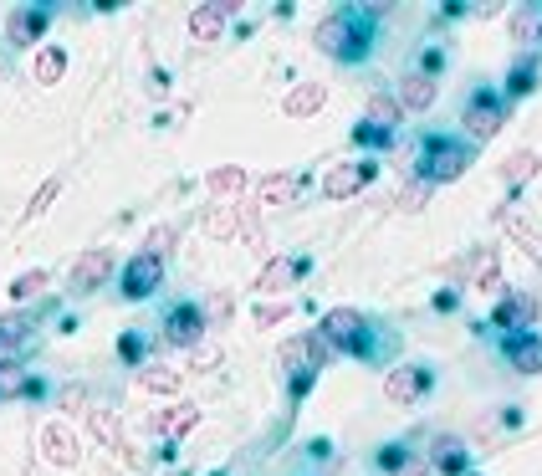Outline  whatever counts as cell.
<instances>
[{"mask_svg": "<svg viewBox=\"0 0 542 476\" xmlns=\"http://www.w3.org/2000/svg\"><path fill=\"white\" fill-rule=\"evenodd\" d=\"M312 41H318V52H328V57H338V62H364L369 47H374V11L343 6V11H333V16L318 21Z\"/></svg>", "mask_w": 542, "mask_h": 476, "instance_id": "6da1fadb", "label": "cell"}, {"mask_svg": "<svg viewBox=\"0 0 542 476\" xmlns=\"http://www.w3.org/2000/svg\"><path fill=\"white\" fill-rule=\"evenodd\" d=\"M471 164H476V144H461L456 134H425L420 154H415V175L425 185H450V180H461Z\"/></svg>", "mask_w": 542, "mask_h": 476, "instance_id": "7a4b0ae2", "label": "cell"}, {"mask_svg": "<svg viewBox=\"0 0 542 476\" xmlns=\"http://www.w3.org/2000/svg\"><path fill=\"white\" fill-rule=\"evenodd\" d=\"M318 333L333 343V354H358V359H374V354H379V349H374V333H369V323H364V313H353V308L323 313Z\"/></svg>", "mask_w": 542, "mask_h": 476, "instance_id": "3957f363", "label": "cell"}, {"mask_svg": "<svg viewBox=\"0 0 542 476\" xmlns=\"http://www.w3.org/2000/svg\"><path fill=\"white\" fill-rule=\"evenodd\" d=\"M507 113H512V103H507V93H496V88H476L471 98H466V113H461V123H466V144H486L496 128L507 123Z\"/></svg>", "mask_w": 542, "mask_h": 476, "instance_id": "277c9868", "label": "cell"}, {"mask_svg": "<svg viewBox=\"0 0 542 476\" xmlns=\"http://www.w3.org/2000/svg\"><path fill=\"white\" fill-rule=\"evenodd\" d=\"M205 328H210V318H205L200 302H174L169 318H164V343H174V349H200Z\"/></svg>", "mask_w": 542, "mask_h": 476, "instance_id": "5b68a950", "label": "cell"}, {"mask_svg": "<svg viewBox=\"0 0 542 476\" xmlns=\"http://www.w3.org/2000/svg\"><path fill=\"white\" fill-rule=\"evenodd\" d=\"M374 180H379V159H353V164L328 169V175H323V195L328 200H348L358 190H369Z\"/></svg>", "mask_w": 542, "mask_h": 476, "instance_id": "8992f818", "label": "cell"}, {"mask_svg": "<svg viewBox=\"0 0 542 476\" xmlns=\"http://www.w3.org/2000/svg\"><path fill=\"white\" fill-rule=\"evenodd\" d=\"M537 323V297L532 292H502L496 297V308H491V328H502V333H532Z\"/></svg>", "mask_w": 542, "mask_h": 476, "instance_id": "52a82bcc", "label": "cell"}, {"mask_svg": "<svg viewBox=\"0 0 542 476\" xmlns=\"http://www.w3.org/2000/svg\"><path fill=\"white\" fill-rule=\"evenodd\" d=\"M159 287H164V262H159V256H149V251H139V256L123 267V297H128V302H144V297H154Z\"/></svg>", "mask_w": 542, "mask_h": 476, "instance_id": "ba28073f", "label": "cell"}, {"mask_svg": "<svg viewBox=\"0 0 542 476\" xmlns=\"http://www.w3.org/2000/svg\"><path fill=\"white\" fill-rule=\"evenodd\" d=\"M425 389H430V374H425V369L399 364V369H389V379H384V400H389V405H415Z\"/></svg>", "mask_w": 542, "mask_h": 476, "instance_id": "9c48e42d", "label": "cell"}, {"mask_svg": "<svg viewBox=\"0 0 542 476\" xmlns=\"http://www.w3.org/2000/svg\"><path fill=\"white\" fill-rule=\"evenodd\" d=\"M502 359L517 374H542V338L537 333H502Z\"/></svg>", "mask_w": 542, "mask_h": 476, "instance_id": "30bf717a", "label": "cell"}, {"mask_svg": "<svg viewBox=\"0 0 542 476\" xmlns=\"http://www.w3.org/2000/svg\"><path fill=\"white\" fill-rule=\"evenodd\" d=\"M41 451H47L52 466H77L82 451H77V430L67 420H52V425H41Z\"/></svg>", "mask_w": 542, "mask_h": 476, "instance_id": "8fae6325", "label": "cell"}, {"mask_svg": "<svg viewBox=\"0 0 542 476\" xmlns=\"http://www.w3.org/2000/svg\"><path fill=\"white\" fill-rule=\"evenodd\" d=\"M108 272H113V251L108 246H93V251H82L77 262H72V287L77 292H93V287L108 282Z\"/></svg>", "mask_w": 542, "mask_h": 476, "instance_id": "7c38bea8", "label": "cell"}, {"mask_svg": "<svg viewBox=\"0 0 542 476\" xmlns=\"http://www.w3.org/2000/svg\"><path fill=\"white\" fill-rule=\"evenodd\" d=\"M87 430H93V436L113 451V456H123L128 466H139V456H133V446L123 441V420L113 415V410H87Z\"/></svg>", "mask_w": 542, "mask_h": 476, "instance_id": "4fadbf2b", "label": "cell"}, {"mask_svg": "<svg viewBox=\"0 0 542 476\" xmlns=\"http://www.w3.org/2000/svg\"><path fill=\"white\" fill-rule=\"evenodd\" d=\"M236 11H241V0H215V6H195V11H190V36H195V41H220L225 16H236Z\"/></svg>", "mask_w": 542, "mask_h": 476, "instance_id": "5bb4252c", "label": "cell"}, {"mask_svg": "<svg viewBox=\"0 0 542 476\" xmlns=\"http://www.w3.org/2000/svg\"><path fill=\"white\" fill-rule=\"evenodd\" d=\"M47 11H36V6H16L6 16V41L11 47H31V41H41V31H47Z\"/></svg>", "mask_w": 542, "mask_h": 476, "instance_id": "9a60e30c", "label": "cell"}, {"mask_svg": "<svg viewBox=\"0 0 542 476\" xmlns=\"http://www.w3.org/2000/svg\"><path fill=\"white\" fill-rule=\"evenodd\" d=\"M461 282L466 287H481V292H496V287H502V256H496L491 246H481L471 262L461 267Z\"/></svg>", "mask_w": 542, "mask_h": 476, "instance_id": "2e32d148", "label": "cell"}, {"mask_svg": "<svg viewBox=\"0 0 542 476\" xmlns=\"http://www.w3.org/2000/svg\"><path fill=\"white\" fill-rule=\"evenodd\" d=\"M430 466H435V476H466V466H471L466 441H456V436H435V446H430Z\"/></svg>", "mask_w": 542, "mask_h": 476, "instance_id": "e0dca14e", "label": "cell"}, {"mask_svg": "<svg viewBox=\"0 0 542 476\" xmlns=\"http://www.w3.org/2000/svg\"><path fill=\"white\" fill-rule=\"evenodd\" d=\"M302 272H307V262H297V256H271L256 277V292H287Z\"/></svg>", "mask_w": 542, "mask_h": 476, "instance_id": "ac0fdd59", "label": "cell"}, {"mask_svg": "<svg viewBox=\"0 0 542 476\" xmlns=\"http://www.w3.org/2000/svg\"><path fill=\"white\" fill-rule=\"evenodd\" d=\"M323 103H328V88H323V82H297V88L282 98V113H287V118H312Z\"/></svg>", "mask_w": 542, "mask_h": 476, "instance_id": "d6986e66", "label": "cell"}, {"mask_svg": "<svg viewBox=\"0 0 542 476\" xmlns=\"http://www.w3.org/2000/svg\"><path fill=\"white\" fill-rule=\"evenodd\" d=\"M149 425H154V436H169V441H174V436H185V430L200 425V405H169V410H159Z\"/></svg>", "mask_w": 542, "mask_h": 476, "instance_id": "ffe728a7", "label": "cell"}, {"mask_svg": "<svg viewBox=\"0 0 542 476\" xmlns=\"http://www.w3.org/2000/svg\"><path fill=\"white\" fill-rule=\"evenodd\" d=\"M435 103V77H425V72H410L399 82V108L404 113H425Z\"/></svg>", "mask_w": 542, "mask_h": 476, "instance_id": "44dd1931", "label": "cell"}, {"mask_svg": "<svg viewBox=\"0 0 542 476\" xmlns=\"http://www.w3.org/2000/svg\"><path fill=\"white\" fill-rule=\"evenodd\" d=\"M179 384H185V374L169 369V364H144L139 369V389H144V395H179Z\"/></svg>", "mask_w": 542, "mask_h": 476, "instance_id": "7402d4cb", "label": "cell"}, {"mask_svg": "<svg viewBox=\"0 0 542 476\" xmlns=\"http://www.w3.org/2000/svg\"><path fill=\"white\" fill-rule=\"evenodd\" d=\"M496 221H502V226L512 231V241H517V246H522V251L532 256L537 267H542V236H537V231H532V226L522 221V215H517V210H496Z\"/></svg>", "mask_w": 542, "mask_h": 476, "instance_id": "603a6c76", "label": "cell"}, {"mask_svg": "<svg viewBox=\"0 0 542 476\" xmlns=\"http://www.w3.org/2000/svg\"><path fill=\"white\" fill-rule=\"evenodd\" d=\"M537 77H542V57H517V67L507 72V103L512 98H527L537 88Z\"/></svg>", "mask_w": 542, "mask_h": 476, "instance_id": "cb8c5ba5", "label": "cell"}, {"mask_svg": "<svg viewBox=\"0 0 542 476\" xmlns=\"http://www.w3.org/2000/svg\"><path fill=\"white\" fill-rule=\"evenodd\" d=\"M297 200V175H266L256 180V205H292Z\"/></svg>", "mask_w": 542, "mask_h": 476, "instance_id": "d4e9b609", "label": "cell"}, {"mask_svg": "<svg viewBox=\"0 0 542 476\" xmlns=\"http://www.w3.org/2000/svg\"><path fill=\"white\" fill-rule=\"evenodd\" d=\"M246 185H251V175H246L241 164H220V169H210V175H205V190L210 195H241Z\"/></svg>", "mask_w": 542, "mask_h": 476, "instance_id": "484cf974", "label": "cell"}, {"mask_svg": "<svg viewBox=\"0 0 542 476\" xmlns=\"http://www.w3.org/2000/svg\"><path fill=\"white\" fill-rule=\"evenodd\" d=\"M205 231H210L215 241H231V236L241 231V205H215V210L205 215Z\"/></svg>", "mask_w": 542, "mask_h": 476, "instance_id": "4316f807", "label": "cell"}, {"mask_svg": "<svg viewBox=\"0 0 542 476\" xmlns=\"http://www.w3.org/2000/svg\"><path fill=\"white\" fill-rule=\"evenodd\" d=\"M31 72H36V82H47V88H52V82H62V72H67V52L62 47H41Z\"/></svg>", "mask_w": 542, "mask_h": 476, "instance_id": "83f0119b", "label": "cell"}, {"mask_svg": "<svg viewBox=\"0 0 542 476\" xmlns=\"http://www.w3.org/2000/svg\"><path fill=\"white\" fill-rule=\"evenodd\" d=\"M537 164H542V159H537L532 149H517V154H507V164H502V180L517 190V185H527V180L537 175Z\"/></svg>", "mask_w": 542, "mask_h": 476, "instance_id": "f1b7e54d", "label": "cell"}, {"mask_svg": "<svg viewBox=\"0 0 542 476\" xmlns=\"http://www.w3.org/2000/svg\"><path fill=\"white\" fill-rule=\"evenodd\" d=\"M404 118V108H399V98H389V93H374L369 98V123L374 128H384V134H394V123Z\"/></svg>", "mask_w": 542, "mask_h": 476, "instance_id": "f546056e", "label": "cell"}, {"mask_svg": "<svg viewBox=\"0 0 542 476\" xmlns=\"http://www.w3.org/2000/svg\"><path fill=\"white\" fill-rule=\"evenodd\" d=\"M47 282H52V277L41 272V267H36V272H21V277L11 282V297H16V302H31V297H41V292H47Z\"/></svg>", "mask_w": 542, "mask_h": 476, "instance_id": "4dcf8cb0", "label": "cell"}, {"mask_svg": "<svg viewBox=\"0 0 542 476\" xmlns=\"http://www.w3.org/2000/svg\"><path fill=\"white\" fill-rule=\"evenodd\" d=\"M537 31H542V6H522V11L512 16V36H517V41H532Z\"/></svg>", "mask_w": 542, "mask_h": 476, "instance_id": "1f68e13d", "label": "cell"}, {"mask_svg": "<svg viewBox=\"0 0 542 476\" xmlns=\"http://www.w3.org/2000/svg\"><path fill=\"white\" fill-rule=\"evenodd\" d=\"M57 195H62V180H47V185H41V190L31 195V205H26V215H21V221H36V215L47 210V205H52Z\"/></svg>", "mask_w": 542, "mask_h": 476, "instance_id": "d6a6232c", "label": "cell"}, {"mask_svg": "<svg viewBox=\"0 0 542 476\" xmlns=\"http://www.w3.org/2000/svg\"><path fill=\"white\" fill-rule=\"evenodd\" d=\"M174 236H179L174 226H154V231L144 236V251H149V256H159V262H164V251L174 246Z\"/></svg>", "mask_w": 542, "mask_h": 476, "instance_id": "836d02e7", "label": "cell"}, {"mask_svg": "<svg viewBox=\"0 0 542 476\" xmlns=\"http://www.w3.org/2000/svg\"><path fill=\"white\" fill-rule=\"evenodd\" d=\"M353 144H369V149H389V144H394V134H384V128H374V123H358V128H353Z\"/></svg>", "mask_w": 542, "mask_h": 476, "instance_id": "e575fe53", "label": "cell"}, {"mask_svg": "<svg viewBox=\"0 0 542 476\" xmlns=\"http://www.w3.org/2000/svg\"><path fill=\"white\" fill-rule=\"evenodd\" d=\"M425 200H430V185H425V180H415L410 190H399V200H394V205L415 215V210H425Z\"/></svg>", "mask_w": 542, "mask_h": 476, "instance_id": "d590c367", "label": "cell"}, {"mask_svg": "<svg viewBox=\"0 0 542 476\" xmlns=\"http://www.w3.org/2000/svg\"><path fill=\"white\" fill-rule=\"evenodd\" d=\"M287 313H292V302H261V308H256V328H277Z\"/></svg>", "mask_w": 542, "mask_h": 476, "instance_id": "8d00e7d4", "label": "cell"}, {"mask_svg": "<svg viewBox=\"0 0 542 476\" xmlns=\"http://www.w3.org/2000/svg\"><path fill=\"white\" fill-rule=\"evenodd\" d=\"M394 476H435V466H430V456H404V466Z\"/></svg>", "mask_w": 542, "mask_h": 476, "instance_id": "74e56055", "label": "cell"}, {"mask_svg": "<svg viewBox=\"0 0 542 476\" xmlns=\"http://www.w3.org/2000/svg\"><path fill=\"white\" fill-rule=\"evenodd\" d=\"M190 359H195V369H215L220 364V349H215V343H200V349H190Z\"/></svg>", "mask_w": 542, "mask_h": 476, "instance_id": "f35d334b", "label": "cell"}, {"mask_svg": "<svg viewBox=\"0 0 542 476\" xmlns=\"http://www.w3.org/2000/svg\"><path fill=\"white\" fill-rule=\"evenodd\" d=\"M312 379H318V369H297V374H292V400H302V395H307Z\"/></svg>", "mask_w": 542, "mask_h": 476, "instance_id": "ab89813d", "label": "cell"}, {"mask_svg": "<svg viewBox=\"0 0 542 476\" xmlns=\"http://www.w3.org/2000/svg\"><path fill=\"white\" fill-rule=\"evenodd\" d=\"M118 349H123V359H139V354H144V343H139V338H133V333H128V338L118 343Z\"/></svg>", "mask_w": 542, "mask_h": 476, "instance_id": "60d3db41", "label": "cell"}, {"mask_svg": "<svg viewBox=\"0 0 542 476\" xmlns=\"http://www.w3.org/2000/svg\"><path fill=\"white\" fill-rule=\"evenodd\" d=\"M62 405H67V410H72V415H77V410H82V405H87V395H82V389H67V395H62Z\"/></svg>", "mask_w": 542, "mask_h": 476, "instance_id": "b9f144b4", "label": "cell"}, {"mask_svg": "<svg viewBox=\"0 0 542 476\" xmlns=\"http://www.w3.org/2000/svg\"><path fill=\"white\" fill-rule=\"evenodd\" d=\"M466 476H471V471H466Z\"/></svg>", "mask_w": 542, "mask_h": 476, "instance_id": "7bdbcfd3", "label": "cell"}]
</instances>
